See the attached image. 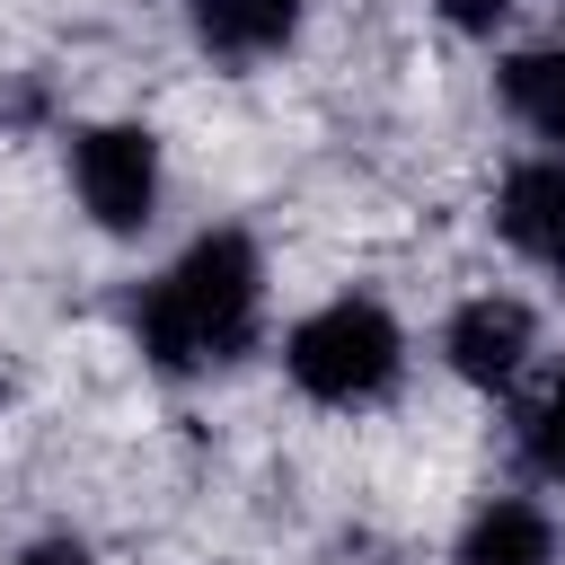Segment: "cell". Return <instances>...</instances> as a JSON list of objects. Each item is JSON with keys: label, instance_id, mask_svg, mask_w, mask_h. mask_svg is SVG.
Masks as SVG:
<instances>
[{"label": "cell", "instance_id": "cell-1", "mask_svg": "<svg viewBox=\"0 0 565 565\" xmlns=\"http://www.w3.org/2000/svg\"><path fill=\"white\" fill-rule=\"evenodd\" d=\"M256 300H265L256 247L238 230H212L141 291V353L159 371H212L256 335Z\"/></svg>", "mask_w": 565, "mask_h": 565}, {"label": "cell", "instance_id": "cell-7", "mask_svg": "<svg viewBox=\"0 0 565 565\" xmlns=\"http://www.w3.org/2000/svg\"><path fill=\"white\" fill-rule=\"evenodd\" d=\"M503 97L539 141H565V44H530L503 62Z\"/></svg>", "mask_w": 565, "mask_h": 565}, {"label": "cell", "instance_id": "cell-10", "mask_svg": "<svg viewBox=\"0 0 565 565\" xmlns=\"http://www.w3.org/2000/svg\"><path fill=\"white\" fill-rule=\"evenodd\" d=\"M503 9H512V0H441V18H450V26H468V35H486Z\"/></svg>", "mask_w": 565, "mask_h": 565}, {"label": "cell", "instance_id": "cell-9", "mask_svg": "<svg viewBox=\"0 0 565 565\" xmlns=\"http://www.w3.org/2000/svg\"><path fill=\"white\" fill-rule=\"evenodd\" d=\"M530 459L547 477H565V380H547V397L530 406Z\"/></svg>", "mask_w": 565, "mask_h": 565}, {"label": "cell", "instance_id": "cell-11", "mask_svg": "<svg viewBox=\"0 0 565 565\" xmlns=\"http://www.w3.org/2000/svg\"><path fill=\"white\" fill-rule=\"evenodd\" d=\"M18 565H88V547H79V539H44V547H26Z\"/></svg>", "mask_w": 565, "mask_h": 565}, {"label": "cell", "instance_id": "cell-4", "mask_svg": "<svg viewBox=\"0 0 565 565\" xmlns=\"http://www.w3.org/2000/svg\"><path fill=\"white\" fill-rule=\"evenodd\" d=\"M521 353H530V309L521 300H468L459 318H450V371L459 380H477V388H494V380H512L521 371Z\"/></svg>", "mask_w": 565, "mask_h": 565}, {"label": "cell", "instance_id": "cell-6", "mask_svg": "<svg viewBox=\"0 0 565 565\" xmlns=\"http://www.w3.org/2000/svg\"><path fill=\"white\" fill-rule=\"evenodd\" d=\"M291 26H300V0H194V35H203L221 62L282 53Z\"/></svg>", "mask_w": 565, "mask_h": 565}, {"label": "cell", "instance_id": "cell-3", "mask_svg": "<svg viewBox=\"0 0 565 565\" xmlns=\"http://www.w3.org/2000/svg\"><path fill=\"white\" fill-rule=\"evenodd\" d=\"M71 177H79V203H88V221L97 230H141L150 212H159V141L141 132V124H97V132H79V159H71Z\"/></svg>", "mask_w": 565, "mask_h": 565}, {"label": "cell", "instance_id": "cell-5", "mask_svg": "<svg viewBox=\"0 0 565 565\" xmlns=\"http://www.w3.org/2000/svg\"><path fill=\"white\" fill-rule=\"evenodd\" d=\"M503 230H512V247H530L539 265L565 274V159L512 168V185H503Z\"/></svg>", "mask_w": 565, "mask_h": 565}, {"label": "cell", "instance_id": "cell-8", "mask_svg": "<svg viewBox=\"0 0 565 565\" xmlns=\"http://www.w3.org/2000/svg\"><path fill=\"white\" fill-rule=\"evenodd\" d=\"M547 512H530V503H494V512H477V530H468V565H547Z\"/></svg>", "mask_w": 565, "mask_h": 565}, {"label": "cell", "instance_id": "cell-2", "mask_svg": "<svg viewBox=\"0 0 565 565\" xmlns=\"http://www.w3.org/2000/svg\"><path fill=\"white\" fill-rule=\"evenodd\" d=\"M397 353H406V335H397V318H388L380 300H327L318 318L291 327V380H300L318 406H362V397H380V388L397 380Z\"/></svg>", "mask_w": 565, "mask_h": 565}]
</instances>
